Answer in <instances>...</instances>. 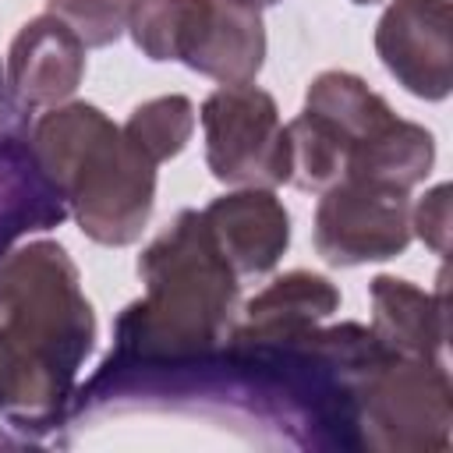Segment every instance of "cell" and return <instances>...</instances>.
<instances>
[{
  "label": "cell",
  "instance_id": "cell-1",
  "mask_svg": "<svg viewBox=\"0 0 453 453\" xmlns=\"http://www.w3.org/2000/svg\"><path fill=\"white\" fill-rule=\"evenodd\" d=\"M145 294L131 301L96 379L138 365H188L226 343L241 297V276L219 255L202 212L180 209L138 255Z\"/></svg>",
  "mask_w": 453,
  "mask_h": 453
},
{
  "label": "cell",
  "instance_id": "cell-2",
  "mask_svg": "<svg viewBox=\"0 0 453 453\" xmlns=\"http://www.w3.org/2000/svg\"><path fill=\"white\" fill-rule=\"evenodd\" d=\"M28 145L88 241L127 248L142 237L156 205V163L99 106H50L32 124Z\"/></svg>",
  "mask_w": 453,
  "mask_h": 453
},
{
  "label": "cell",
  "instance_id": "cell-3",
  "mask_svg": "<svg viewBox=\"0 0 453 453\" xmlns=\"http://www.w3.org/2000/svg\"><path fill=\"white\" fill-rule=\"evenodd\" d=\"M96 347V311L74 258L57 241H28L0 258V357L60 400Z\"/></svg>",
  "mask_w": 453,
  "mask_h": 453
},
{
  "label": "cell",
  "instance_id": "cell-4",
  "mask_svg": "<svg viewBox=\"0 0 453 453\" xmlns=\"http://www.w3.org/2000/svg\"><path fill=\"white\" fill-rule=\"evenodd\" d=\"M127 32L142 57L219 85H251L265 64L262 7L244 0H131Z\"/></svg>",
  "mask_w": 453,
  "mask_h": 453
},
{
  "label": "cell",
  "instance_id": "cell-5",
  "mask_svg": "<svg viewBox=\"0 0 453 453\" xmlns=\"http://www.w3.org/2000/svg\"><path fill=\"white\" fill-rule=\"evenodd\" d=\"M453 439V386L442 361L382 357L350 393V446L442 453Z\"/></svg>",
  "mask_w": 453,
  "mask_h": 453
},
{
  "label": "cell",
  "instance_id": "cell-6",
  "mask_svg": "<svg viewBox=\"0 0 453 453\" xmlns=\"http://www.w3.org/2000/svg\"><path fill=\"white\" fill-rule=\"evenodd\" d=\"M205 166L226 188H280L290 180L287 124L276 99L251 85H219L202 110Z\"/></svg>",
  "mask_w": 453,
  "mask_h": 453
},
{
  "label": "cell",
  "instance_id": "cell-7",
  "mask_svg": "<svg viewBox=\"0 0 453 453\" xmlns=\"http://www.w3.org/2000/svg\"><path fill=\"white\" fill-rule=\"evenodd\" d=\"M315 251L336 269H354L368 262H386L407 251L411 234V191L336 180L322 191L315 205Z\"/></svg>",
  "mask_w": 453,
  "mask_h": 453
},
{
  "label": "cell",
  "instance_id": "cell-8",
  "mask_svg": "<svg viewBox=\"0 0 453 453\" xmlns=\"http://www.w3.org/2000/svg\"><path fill=\"white\" fill-rule=\"evenodd\" d=\"M375 53L411 96L446 99L453 88V4L389 0L375 25Z\"/></svg>",
  "mask_w": 453,
  "mask_h": 453
},
{
  "label": "cell",
  "instance_id": "cell-9",
  "mask_svg": "<svg viewBox=\"0 0 453 453\" xmlns=\"http://www.w3.org/2000/svg\"><path fill=\"white\" fill-rule=\"evenodd\" d=\"M202 219L237 276H265L290 248V212L273 188H237L212 198Z\"/></svg>",
  "mask_w": 453,
  "mask_h": 453
},
{
  "label": "cell",
  "instance_id": "cell-10",
  "mask_svg": "<svg viewBox=\"0 0 453 453\" xmlns=\"http://www.w3.org/2000/svg\"><path fill=\"white\" fill-rule=\"evenodd\" d=\"M85 78V42L53 14L18 28L7 50V88L25 110L67 103Z\"/></svg>",
  "mask_w": 453,
  "mask_h": 453
},
{
  "label": "cell",
  "instance_id": "cell-11",
  "mask_svg": "<svg viewBox=\"0 0 453 453\" xmlns=\"http://www.w3.org/2000/svg\"><path fill=\"white\" fill-rule=\"evenodd\" d=\"M340 311V290L329 276L290 269L276 276L265 290H258L244 304V319L230 329V347H265V343H290L329 315Z\"/></svg>",
  "mask_w": 453,
  "mask_h": 453
},
{
  "label": "cell",
  "instance_id": "cell-12",
  "mask_svg": "<svg viewBox=\"0 0 453 453\" xmlns=\"http://www.w3.org/2000/svg\"><path fill=\"white\" fill-rule=\"evenodd\" d=\"M372 297V333L396 357L442 361L446 350V269L435 290H421L400 276H375L368 283Z\"/></svg>",
  "mask_w": 453,
  "mask_h": 453
},
{
  "label": "cell",
  "instance_id": "cell-13",
  "mask_svg": "<svg viewBox=\"0 0 453 453\" xmlns=\"http://www.w3.org/2000/svg\"><path fill=\"white\" fill-rule=\"evenodd\" d=\"M432 166H435L432 131L414 124V120L393 117L375 134H368L361 145H354V152L347 159V177L396 188V191H411L432 173Z\"/></svg>",
  "mask_w": 453,
  "mask_h": 453
},
{
  "label": "cell",
  "instance_id": "cell-14",
  "mask_svg": "<svg viewBox=\"0 0 453 453\" xmlns=\"http://www.w3.org/2000/svg\"><path fill=\"white\" fill-rule=\"evenodd\" d=\"M304 113L319 117L326 127H333L340 134V142L347 145V159H350L354 145H361L368 134H375L386 120L396 117L393 106L379 92H372L365 85V78H357L350 71L315 74L304 92Z\"/></svg>",
  "mask_w": 453,
  "mask_h": 453
},
{
  "label": "cell",
  "instance_id": "cell-15",
  "mask_svg": "<svg viewBox=\"0 0 453 453\" xmlns=\"http://www.w3.org/2000/svg\"><path fill=\"white\" fill-rule=\"evenodd\" d=\"M124 138L156 166L180 156L195 134V103L180 92L145 99L124 120Z\"/></svg>",
  "mask_w": 453,
  "mask_h": 453
},
{
  "label": "cell",
  "instance_id": "cell-16",
  "mask_svg": "<svg viewBox=\"0 0 453 453\" xmlns=\"http://www.w3.org/2000/svg\"><path fill=\"white\" fill-rule=\"evenodd\" d=\"M131 0H46V14L64 21L85 50L113 46L127 32Z\"/></svg>",
  "mask_w": 453,
  "mask_h": 453
},
{
  "label": "cell",
  "instance_id": "cell-17",
  "mask_svg": "<svg viewBox=\"0 0 453 453\" xmlns=\"http://www.w3.org/2000/svg\"><path fill=\"white\" fill-rule=\"evenodd\" d=\"M449 184H435L418 198V205H411V234L435 255L449 251Z\"/></svg>",
  "mask_w": 453,
  "mask_h": 453
},
{
  "label": "cell",
  "instance_id": "cell-18",
  "mask_svg": "<svg viewBox=\"0 0 453 453\" xmlns=\"http://www.w3.org/2000/svg\"><path fill=\"white\" fill-rule=\"evenodd\" d=\"M244 4H255V7H273V4H280V0H244Z\"/></svg>",
  "mask_w": 453,
  "mask_h": 453
},
{
  "label": "cell",
  "instance_id": "cell-19",
  "mask_svg": "<svg viewBox=\"0 0 453 453\" xmlns=\"http://www.w3.org/2000/svg\"><path fill=\"white\" fill-rule=\"evenodd\" d=\"M354 4H382V0H354Z\"/></svg>",
  "mask_w": 453,
  "mask_h": 453
}]
</instances>
